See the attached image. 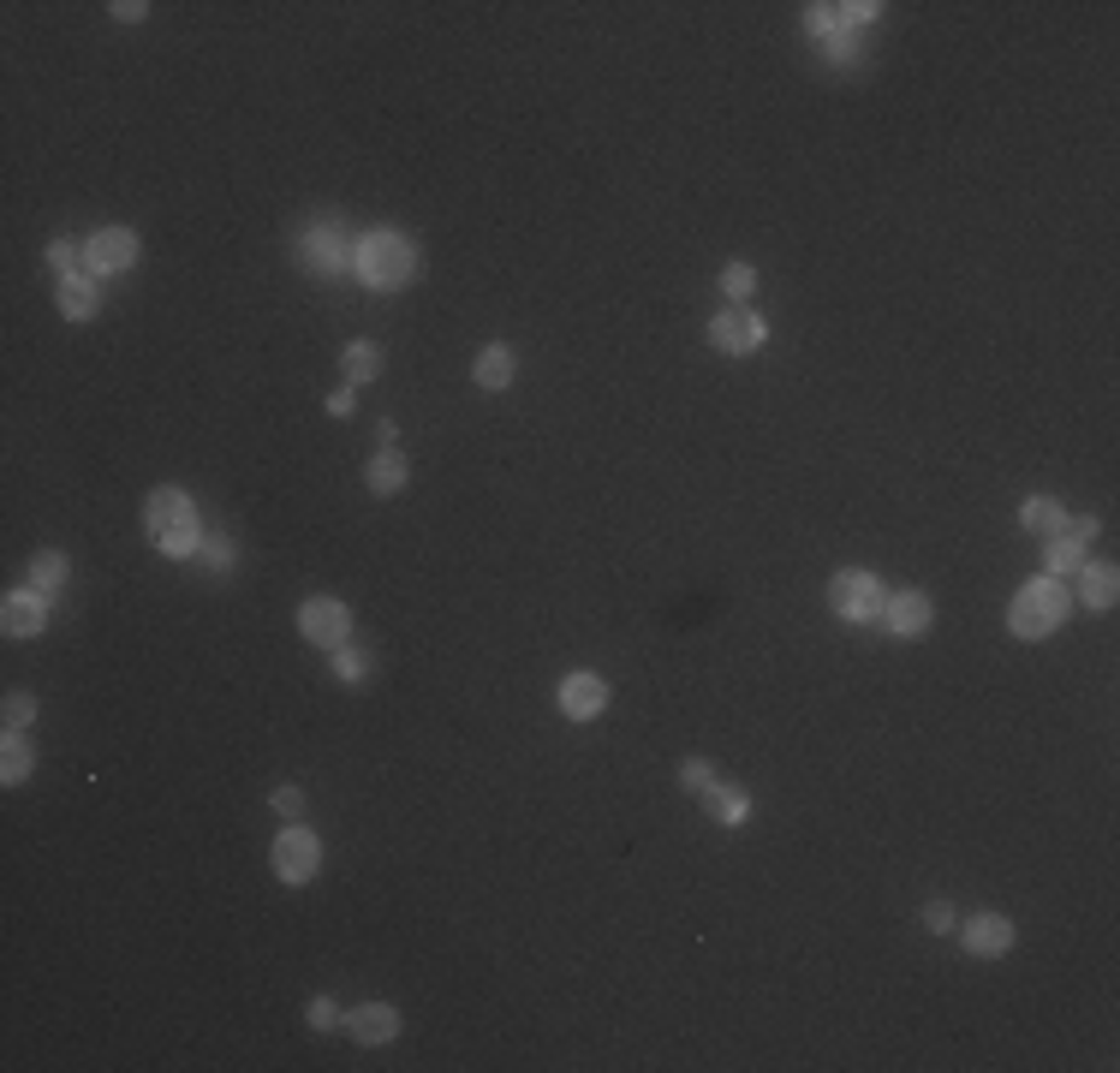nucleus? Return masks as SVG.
<instances>
[{"label":"nucleus","instance_id":"obj_6","mask_svg":"<svg viewBox=\"0 0 1120 1073\" xmlns=\"http://www.w3.org/2000/svg\"><path fill=\"white\" fill-rule=\"evenodd\" d=\"M763 334H769V328H763V317H757L751 305H728L716 322H709V346H721L728 358H745V352H757V346H763Z\"/></svg>","mask_w":1120,"mask_h":1073},{"label":"nucleus","instance_id":"obj_29","mask_svg":"<svg viewBox=\"0 0 1120 1073\" xmlns=\"http://www.w3.org/2000/svg\"><path fill=\"white\" fill-rule=\"evenodd\" d=\"M751 286H757L751 263H728V275H721V293H728V298H751Z\"/></svg>","mask_w":1120,"mask_h":1073},{"label":"nucleus","instance_id":"obj_27","mask_svg":"<svg viewBox=\"0 0 1120 1073\" xmlns=\"http://www.w3.org/2000/svg\"><path fill=\"white\" fill-rule=\"evenodd\" d=\"M680 788L685 793H709V788H716V769H709L704 757H685V764H680Z\"/></svg>","mask_w":1120,"mask_h":1073},{"label":"nucleus","instance_id":"obj_26","mask_svg":"<svg viewBox=\"0 0 1120 1073\" xmlns=\"http://www.w3.org/2000/svg\"><path fill=\"white\" fill-rule=\"evenodd\" d=\"M334 674L358 686V680L370 674V656H364V650H352V644H340V650H334Z\"/></svg>","mask_w":1120,"mask_h":1073},{"label":"nucleus","instance_id":"obj_33","mask_svg":"<svg viewBox=\"0 0 1120 1073\" xmlns=\"http://www.w3.org/2000/svg\"><path fill=\"white\" fill-rule=\"evenodd\" d=\"M275 812H280V817H299V812H304V793H299V788H275Z\"/></svg>","mask_w":1120,"mask_h":1073},{"label":"nucleus","instance_id":"obj_13","mask_svg":"<svg viewBox=\"0 0 1120 1073\" xmlns=\"http://www.w3.org/2000/svg\"><path fill=\"white\" fill-rule=\"evenodd\" d=\"M304 269H316V275H340V269H352L346 239H340L334 227H311V233H304Z\"/></svg>","mask_w":1120,"mask_h":1073},{"label":"nucleus","instance_id":"obj_18","mask_svg":"<svg viewBox=\"0 0 1120 1073\" xmlns=\"http://www.w3.org/2000/svg\"><path fill=\"white\" fill-rule=\"evenodd\" d=\"M96 286L84 281V275H66V281H60V317H72V322H90L96 317Z\"/></svg>","mask_w":1120,"mask_h":1073},{"label":"nucleus","instance_id":"obj_31","mask_svg":"<svg viewBox=\"0 0 1120 1073\" xmlns=\"http://www.w3.org/2000/svg\"><path fill=\"white\" fill-rule=\"evenodd\" d=\"M840 24H847V12H840V7H811V31H817V36L840 31Z\"/></svg>","mask_w":1120,"mask_h":1073},{"label":"nucleus","instance_id":"obj_30","mask_svg":"<svg viewBox=\"0 0 1120 1073\" xmlns=\"http://www.w3.org/2000/svg\"><path fill=\"white\" fill-rule=\"evenodd\" d=\"M197 554H203V566H215V573H221V566H233V542H221V537H203Z\"/></svg>","mask_w":1120,"mask_h":1073},{"label":"nucleus","instance_id":"obj_28","mask_svg":"<svg viewBox=\"0 0 1120 1073\" xmlns=\"http://www.w3.org/2000/svg\"><path fill=\"white\" fill-rule=\"evenodd\" d=\"M36 722V698H24V692H12L7 698V734H24V728Z\"/></svg>","mask_w":1120,"mask_h":1073},{"label":"nucleus","instance_id":"obj_25","mask_svg":"<svg viewBox=\"0 0 1120 1073\" xmlns=\"http://www.w3.org/2000/svg\"><path fill=\"white\" fill-rule=\"evenodd\" d=\"M709 800H716V817H721V824H745V812H751L745 793H733V788H709Z\"/></svg>","mask_w":1120,"mask_h":1073},{"label":"nucleus","instance_id":"obj_32","mask_svg":"<svg viewBox=\"0 0 1120 1073\" xmlns=\"http://www.w3.org/2000/svg\"><path fill=\"white\" fill-rule=\"evenodd\" d=\"M304 1014H311V1026H316V1032H328V1026H334V1020H340V1008L328 1002V996H316V1002L304 1008Z\"/></svg>","mask_w":1120,"mask_h":1073},{"label":"nucleus","instance_id":"obj_3","mask_svg":"<svg viewBox=\"0 0 1120 1073\" xmlns=\"http://www.w3.org/2000/svg\"><path fill=\"white\" fill-rule=\"evenodd\" d=\"M1067 585H1055V578H1031V585L1013 597V609H1008V626L1020 638H1049L1055 626L1067 621Z\"/></svg>","mask_w":1120,"mask_h":1073},{"label":"nucleus","instance_id":"obj_23","mask_svg":"<svg viewBox=\"0 0 1120 1073\" xmlns=\"http://www.w3.org/2000/svg\"><path fill=\"white\" fill-rule=\"evenodd\" d=\"M340 364H346L352 382H376V370H381V346H370V340H352Z\"/></svg>","mask_w":1120,"mask_h":1073},{"label":"nucleus","instance_id":"obj_17","mask_svg":"<svg viewBox=\"0 0 1120 1073\" xmlns=\"http://www.w3.org/2000/svg\"><path fill=\"white\" fill-rule=\"evenodd\" d=\"M471 382L477 388H507L513 382V346H483L477 364H471Z\"/></svg>","mask_w":1120,"mask_h":1073},{"label":"nucleus","instance_id":"obj_21","mask_svg":"<svg viewBox=\"0 0 1120 1073\" xmlns=\"http://www.w3.org/2000/svg\"><path fill=\"white\" fill-rule=\"evenodd\" d=\"M31 585L42 590V597L66 585V554H60V549H42V554H36V561H31Z\"/></svg>","mask_w":1120,"mask_h":1073},{"label":"nucleus","instance_id":"obj_8","mask_svg":"<svg viewBox=\"0 0 1120 1073\" xmlns=\"http://www.w3.org/2000/svg\"><path fill=\"white\" fill-rule=\"evenodd\" d=\"M930 621H936V609H930L924 590H900V597L882 602V626L894 638H924V633H930Z\"/></svg>","mask_w":1120,"mask_h":1073},{"label":"nucleus","instance_id":"obj_2","mask_svg":"<svg viewBox=\"0 0 1120 1073\" xmlns=\"http://www.w3.org/2000/svg\"><path fill=\"white\" fill-rule=\"evenodd\" d=\"M144 532H149V542H156L161 554H197V542H203L197 508H191L185 489H156V496H149Z\"/></svg>","mask_w":1120,"mask_h":1073},{"label":"nucleus","instance_id":"obj_9","mask_svg":"<svg viewBox=\"0 0 1120 1073\" xmlns=\"http://www.w3.org/2000/svg\"><path fill=\"white\" fill-rule=\"evenodd\" d=\"M137 263V233L132 227H101L90 239V275H120Z\"/></svg>","mask_w":1120,"mask_h":1073},{"label":"nucleus","instance_id":"obj_12","mask_svg":"<svg viewBox=\"0 0 1120 1073\" xmlns=\"http://www.w3.org/2000/svg\"><path fill=\"white\" fill-rule=\"evenodd\" d=\"M0 626H7L12 638H36L48 626V602L42 590H12L7 602H0Z\"/></svg>","mask_w":1120,"mask_h":1073},{"label":"nucleus","instance_id":"obj_5","mask_svg":"<svg viewBox=\"0 0 1120 1073\" xmlns=\"http://www.w3.org/2000/svg\"><path fill=\"white\" fill-rule=\"evenodd\" d=\"M322 870V841L311 829H280L275 836V877L280 882H311Z\"/></svg>","mask_w":1120,"mask_h":1073},{"label":"nucleus","instance_id":"obj_35","mask_svg":"<svg viewBox=\"0 0 1120 1073\" xmlns=\"http://www.w3.org/2000/svg\"><path fill=\"white\" fill-rule=\"evenodd\" d=\"M144 12H149V7H144V0H120V7H113V19H125V24H137V19H144Z\"/></svg>","mask_w":1120,"mask_h":1073},{"label":"nucleus","instance_id":"obj_10","mask_svg":"<svg viewBox=\"0 0 1120 1073\" xmlns=\"http://www.w3.org/2000/svg\"><path fill=\"white\" fill-rule=\"evenodd\" d=\"M1097 537V520H1067L1061 532L1049 537V578L1061 573H1079L1085 566V542Z\"/></svg>","mask_w":1120,"mask_h":1073},{"label":"nucleus","instance_id":"obj_22","mask_svg":"<svg viewBox=\"0 0 1120 1073\" xmlns=\"http://www.w3.org/2000/svg\"><path fill=\"white\" fill-rule=\"evenodd\" d=\"M31 764H36V757H31V740H24V734H7V746H0V781H24V776H31Z\"/></svg>","mask_w":1120,"mask_h":1073},{"label":"nucleus","instance_id":"obj_7","mask_svg":"<svg viewBox=\"0 0 1120 1073\" xmlns=\"http://www.w3.org/2000/svg\"><path fill=\"white\" fill-rule=\"evenodd\" d=\"M299 633L311 638V644H322V650H340L352 633V614H346V602H334V597H311L299 609Z\"/></svg>","mask_w":1120,"mask_h":1073},{"label":"nucleus","instance_id":"obj_1","mask_svg":"<svg viewBox=\"0 0 1120 1073\" xmlns=\"http://www.w3.org/2000/svg\"><path fill=\"white\" fill-rule=\"evenodd\" d=\"M352 275H358L364 286H376V293H393V286H405L417 275V245L405 233H364L358 245H352Z\"/></svg>","mask_w":1120,"mask_h":1073},{"label":"nucleus","instance_id":"obj_4","mask_svg":"<svg viewBox=\"0 0 1120 1073\" xmlns=\"http://www.w3.org/2000/svg\"><path fill=\"white\" fill-rule=\"evenodd\" d=\"M882 602H888V590H882L876 573L847 566V573L829 578V609L840 614V621H882Z\"/></svg>","mask_w":1120,"mask_h":1073},{"label":"nucleus","instance_id":"obj_34","mask_svg":"<svg viewBox=\"0 0 1120 1073\" xmlns=\"http://www.w3.org/2000/svg\"><path fill=\"white\" fill-rule=\"evenodd\" d=\"M924 925H930V930H948V925H953V906H948V901H930V906H924Z\"/></svg>","mask_w":1120,"mask_h":1073},{"label":"nucleus","instance_id":"obj_19","mask_svg":"<svg viewBox=\"0 0 1120 1073\" xmlns=\"http://www.w3.org/2000/svg\"><path fill=\"white\" fill-rule=\"evenodd\" d=\"M1020 520H1025V532L1031 537H1055L1067 525V513H1061V501H1049V496H1031L1025 508H1020Z\"/></svg>","mask_w":1120,"mask_h":1073},{"label":"nucleus","instance_id":"obj_11","mask_svg":"<svg viewBox=\"0 0 1120 1073\" xmlns=\"http://www.w3.org/2000/svg\"><path fill=\"white\" fill-rule=\"evenodd\" d=\"M560 710L572 716V722H591V716L608 710V680L602 674H572L560 680Z\"/></svg>","mask_w":1120,"mask_h":1073},{"label":"nucleus","instance_id":"obj_24","mask_svg":"<svg viewBox=\"0 0 1120 1073\" xmlns=\"http://www.w3.org/2000/svg\"><path fill=\"white\" fill-rule=\"evenodd\" d=\"M48 263H54L60 275H84V269H90V245H78V239H54V245H48Z\"/></svg>","mask_w":1120,"mask_h":1073},{"label":"nucleus","instance_id":"obj_14","mask_svg":"<svg viewBox=\"0 0 1120 1073\" xmlns=\"http://www.w3.org/2000/svg\"><path fill=\"white\" fill-rule=\"evenodd\" d=\"M965 949L977 954V961H996V954H1008L1013 949V925L1001 913H977V918H965Z\"/></svg>","mask_w":1120,"mask_h":1073},{"label":"nucleus","instance_id":"obj_20","mask_svg":"<svg viewBox=\"0 0 1120 1073\" xmlns=\"http://www.w3.org/2000/svg\"><path fill=\"white\" fill-rule=\"evenodd\" d=\"M1115 566H1079V597L1091 602V609H1109L1115 602Z\"/></svg>","mask_w":1120,"mask_h":1073},{"label":"nucleus","instance_id":"obj_15","mask_svg":"<svg viewBox=\"0 0 1120 1073\" xmlns=\"http://www.w3.org/2000/svg\"><path fill=\"white\" fill-rule=\"evenodd\" d=\"M346 1026H352V1038H358V1044H388L393 1032H400V1014H393L388 1002H364V1008H352V1014H346Z\"/></svg>","mask_w":1120,"mask_h":1073},{"label":"nucleus","instance_id":"obj_16","mask_svg":"<svg viewBox=\"0 0 1120 1073\" xmlns=\"http://www.w3.org/2000/svg\"><path fill=\"white\" fill-rule=\"evenodd\" d=\"M405 477H412V465H405L400 448H381L370 465H364V484L376 489V496H393V489H405Z\"/></svg>","mask_w":1120,"mask_h":1073}]
</instances>
